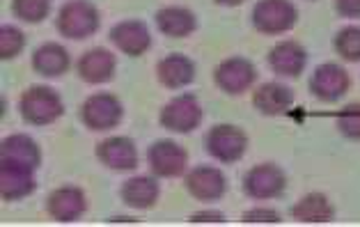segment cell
<instances>
[{"label": "cell", "mask_w": 360, "mask_h": 227, "mask_svg": "<svg viewBox=\"0 0 360 227\" xmlns=\"http://www.w3.org/2000/svg\"><path fill=\"white\" fill-rule=\"evenodd\" d=\"M21 117L32 127H49L63 117L65 103L60 94L49 85H32L19 99Z\"/></svg>", "instance_id": "obj_1"}, {"label": "cell", "mask_w": 360, "mask_h": 227, "mask_svg": "<svg viewBox=\"0 0 360 227\" xmlns=\"http://www.w3.org/2000/svg\"><path fill=\"white\" fill-rule=\"evenodd\" d=\"M99 10L87 0H69L58 12L56 30L67 39H87L99 30Z\"/></svg>", "instance_id": "obj_2"}, {"label": "cell", "mask_w": 360, "mask_h": 227, "mask_svg": "<svg viewBox=\"0 0 360 227\" xmlns=\"http://www.w3.org/2000/svg\"><path fill=\"white\" fill-rule=\"evenodd\" d=\"M296 21L298 12L292 0H259L252 7V25L262 34H285Z\"/></svg>", "instance_id": "obj_3"}, {"label": "cell", "mask_w": 360, "mask_h": 227, "mask_svg": "<svg viewBox=\"0 0 360 227\" xmlns=\"http://www.w3.org/2000/svg\"><path fill=\"white\" fill-rule=\"evenodd\" d=\"M124 117V106L110 92H96L87 97L81 106V119L90 131H108L115 129Z\"/></svg>", "instance_id": "obj_4"}, {"label": "cell", "mask_w": 360, "mask_h": 227, "mask_svg": "<svg viewBox=\"0 0 360 227\" xmlns=\"http://www.w3.org/2000/svg\"><path fill=\"white\" fill-rule=\"evenodd\" d=\"M207 152L221 163H236L248 150V136L234 124H216L205 138Z\"/></svg>", "instance_id": "obj_5"}, {"label": "cell", "mask_w": 360, "mask_h": 227, "mask_svg": "<svg viewBox=\"0 0 360 227\" xmlns=\"http://www.w3.org/2000/svg\"><path fill=\"white\" fill-rule=\"evenodd\" d=\"M287 186L285 172L278 168L276 163H259L245 172L243 177V190L250 200L264 202V200H274L283 195Z\"/></svg>", "instance_id": "obj_6"}, {"label": "cell", "mask_w": 360, "mask_h": 227, "mask_svg": "<svg viewBox=\"0 0 360 227\" xmlns=\"http://www.w3.org/2000/svg\"><path fill=\"white\" fill-rule=\"evenodd\" d=\"M205 110H202L198 97L193 94H179V97L170 99L161 110V124L174 131V134H191L202 124Z\"/></svg>", "instance_id": "obj_7"}, {"label": "cell", "mask_w": 360, "mask_h": 227, "mask_svg": "<svg viewBox=\"0 0 360 227\" xmlns=\"http://www.w3.org/2000/svg\"><path fill=\"white\" fill-rule=\"evenodd\" d=\"M147 163L156 177L174 179L186 172L188 154L179 143H174V141H156L147 150Z\"/></svg>", "instance_id": "obj_8"}, {"label": "cell", "mask_w": 360, "mask_h": 227, "mask_svg": "<svg viewBox=\"0 0 360 227\" xmlns=\"http://www.w3.org/2000/svg\"><path fill=\"white\" fill-rule=\"evenodd\" d=\"M216 85L221 87L225 94H243L248 92L252 83L257 81V69L245 58H227L214 72Z\"/></svg>", "instance_id": "obj_9"}, {"label": "cell", "mask_w": 360, "mask_h": 227, "mask_svg": "<svg viewBox=\"0 0 360 227\" xmlns=\"http://www.w3.org/2000/svg\"><path fill=\"white\" fill-rule=\"evenodd\" d=\"M349 87H351V78L347 74V69L335 63L319 65L310 78V92L326 103L342 99L349 92Z\"/></svg>", "instance_id": "obj_10"}, {"label": "cell", "mask_w": 360, "mask_h": 227, "mask_svg": "<svg viewBox=\"0 0 360 227\" xmlns=\"http://www.w3.org/2000/svg\"><path fill=\"white\" fill-rule=\"evenodd\" d=\"M186 190L200 202H216L225 195L227 179L214 165H195L186 172Z\"/></svg>", "instance_id": "obj_11"}, {"label": "cell", "mask_w": 360, "mask_h": 227, "mask_svg": "<svg viewBox=\"0 0 360 227\" xmlns=\"http://www.w3.org/2000/svg\"><path fill=\"white\" fill-rule=\"evenodd\" d=\"M108 39L115 44V48L127 53L131 58H138L149 51L152 46V32H149L147 23L138 19H127L120 21L110 28Z\"/></svg>", "instance_id": "obj_12"}, {"label": "cell", "mask_w": 360, "mask_h": 227, "mask_svg": "<svg viewBox=\"0 0 360 227\" xmlns=\"http://www.w3.org/2000/svg\"><path fill=\"white\" fill-rule=\"evenodd\" d=\"M34 168L16 161H0V195L7 202L28 197L34 190Z\"/></svg>", "instance_id": "obj_13"}, {"label": "cell", "mask_w": 360, "mask_h": 227, "mask_svg": "<svg viewBox=\"0 0 360 227\" xmlns=\"http://www.w3.org/2000/svg\"><path fill=\"white\" fill-rule=\"evenodd\" d=\"M96 159L110 170H136L138 168V150L136 143L127 136H112L101 141L96 147Z\"/></svg>", "instance_id": "obj_14"}, {"label": "cell", "mask_w": 360, "mask_h": 227, "mask_svg": "<svg viewBox=\"0 0 360 227\" xmlns=\"http://www.w3.org/2000/svg\"><path fill=\"white\" fill-rule=\"evenodd\" d=\"M46 209L53 221L58 223H74L78 221L85 209H87V197L81 188L76 186H63L56 188L46 200Z\"/></svg>", "instance_id": "obj_15"}, {"label": "cell", "mask_w": 360, "mask_h": 227, "mask_svg": "<svg viewBox=\"0 0 360 227\" xmlns=\"http://www.w3.org/2000/svg\"><path fill=\"white\" fill-rule=\"evenodd\" d=\"M115 67H117V60L115 56L110 53L108 48H90L78 58L76 63V72L78 76L83 78L85 83L90 85H101V83H108L112 74H115Z\"/></svg>", "instance_id": "obj_16"}, {"label": "cell", "mask_w": 360, "mask_h": 227, "mask_svg": "<svg viewBox=\"0 0 360 227\" xmlns=\"http://www.w3.org/2000/svg\"><path fill=\"white\" fill-rule=\"evenodd\" d=\"M307 65V53L305 48L294 39L278 41L269 53V67L274 69V74L296 78L303 74V69Z\"/></svg>", "instance_id": "obj_17"}, {"label": "cell", "mask_w": 360, "mask_h": 227, "mask_svg": "<svg viewBox=\"0 0 360 227\" xmlns=\"http://www.w3.org/2000/svg\"><path fill=\"white\" fill-rule=\"evenodd\" d=\"M156 76H159L161 85L168 87V90H181V87L191 85L193 78H195V65L184 53H170L159 60Z\"/></svg>", "instance_id": "obj_18"}, {"label": "cell", "mask_w": 360, "mask_h": 227, "mask_svg": "<svg viewBox=\"0 0 360 227\" xmlns=\"http://www.w3.org/2000/svg\"><path fill=\"white\" fill-rule=\"evenodd\" d=\"M72 67V58L69 51L58 41H46L32 53V69L46 78H58L69 72Z\"/></svg>", "instance_id": "obj_19"}, {"label": "cell", "mask_w": 360, "mask_h": 227, "mask_svg": "<svg viewBox=\"0 0 360 227\" xmlns=\"http://www.w3.org/2000/svg\"><path fill=\"white\" fill-rule=\"evenodd\" d=\"M252 103L262 115H283L294 106V92L283 83H262L252 94Z\"/></svg>", "instance_id": "obj_20"}, {"label": "cell", "mask_w": 360, "mask_h": 227, "mask_svg": "<svg viewBox=\"0 0 360 227\" xmlns=\"http://www.w3.org/2000/svg\"><path fill=\"white\" fill-rule=\"evenodd\" d=\"M156 28H159L165 37L181 39V37H188V34L195 32L198 19L191 10H186V7L168 5L156 12Z\"/></svg>", "instance_id": "obj_21"}, {"label": "cell", "mask_w": 360, "mask_h": 227, "mask_svg": "<svg viewBox=\"0 0 360 227\" xmlns=\"http://www.w3.org/2000/svg\"><path fill=\"white\" fill-rule=\"evenodd\" d=\"M122 200L131 207V209H152L156 205V200L161 195V188L156 184L154 177H145V174H138V177H131L122 184L120 190Z\"/></svg>", "instance_id": "obj_22"}, {"label": "cell", "mask_w": 360, "mask_h": 227, "mask_svg": "<svg viewBox=\"0 0 360 227\" xmlns=\"http://www.w3.org/2000/svg\"><path fill=\"white\" fill-rule=\"evenodd\" d=\"M0 161H16L25 163L37 170L41 165V152L39 145L25 134H12L7 136L3 145H0Z\"/></svg>", "instance_id": "obj_23"}, {"label": "cell", "mask_w": 360, "mask_h": 227, "mask_svg": "<svg viewBox=\"0 0 360 227\" xmlns=\"http://www.w3.org/2000/svg\"><path fill=\"white\" fill-rule=\"evenodd\" d=\"M292 216L298 223H328L335 216V209L323 193H307L292 207Z\"/></svg>", "instance_id": "obj_24"}, {"label": "cell", "mask_w": 360, "mask_h": 227, "mask_svg": "<svg viewBox=\"0 0 360 227\" xmlns=\"http://www.w3.org/2000/svg\"><path fill=\"white\" fill-rule=\"evenodd\" d=\"M335 53L349 63H360V25H347L335 34Z\"/></svg>", "instance_id": "obj_25"}, {"label": "cell", "mask_w": 360, "mask_h": 227, "mask_svg": "<svg viewBox=\"0 0 360 227\" xmlns=\"http://www.w3.org/2000/svg\"><path fill=\"white\" fill-rule=\"evenodd\" d=\"M12 12L25 23H41L51 14V0H12Z\"/></svg>", "instance_id": "obj_26"}, {"label": "cell", "mask_w": 360, "mask_h": 227, "mask_svg": "<svg viewBox=\"0 0 360 227\" xmlns=\"http://www.w3.org/2000/svg\"><path fill=\"white\" fill-rule=\"evenodd\" d=\"M23 46H25V34L16 25H3L0 28V58L12 60L21 53Z\"/></svg>", "instance_id": "obj_27"}, {"label": "cell", "mask_w": 360, "mask_h": 227, "mask_svg": "<svg viewBox=\"0 0 360 227\" xmlns=\"http://www.w3.org/2000/svg\"><path fill=\"white\" fill-rule=\"evenodd\" d=\"M338 129L351 141H360V103H351L338 112Z\"/></svg>", "instance_id": "obj_28"}, {"label": "cell", "mask_w": 360, "mask_h": 227, "mask_svg": "<svg viewBox=\"0 0 360 227\" xmlns=\"http://www.w3.org/2000/svg\"><path fill=\"white\" fill-rule=\"evenodd\" d=\"M283 218L271 207H252L243 214V223H280Z\"/></svg>", "instance_id": "obj_29"}, {"label": "cell", "mask_w": 360, "mask_h": 227, "mask_svg": "<svg viewBox=\"0 0 360 227\" xmlns=\"http://www.w3.org/2000/svg\"><path fill=\"white\" fill-rule=\"evenodd\" d=\"M335 12L345 19H360V0H335Z\"/></svg>", "instance_id": "obj_30"}, {"label": "cell", "mask_w": 360, "mask_h": 227, "mask_svg": "<svg viewBox=\"0 0 360 227\" xmlns=\"http://www.w3.org/2000/svg\"><path fill=\"white\" fill-rule=\"evenodd\" d=\"M191 223H225V214L218 209H202L191 216Z\"/></svg>", "instance_id": "obj_31"}, {"label": "cell", "mask_w": 360, "mask_h": 227, "mask_svg": "<svg viewBox=\"0 0 360 227\" xmlns=\"http://www.w3.org/2000/svg\"><path fill=\"white\" fill-rule=\"evenodd\" d=\"M108 223H138V218H134V216H110Z\"/></svg>", "instance_id": "obj_32"}, {"label": "cell", "mask_w": 360, "mask_h": 227, "mask_svg": "<svg viewBox=\"0 0 360 227\" xmlns=\"http://www.w3.org/2000/svg\"><path fill=\"white\" fill-rule=\"evenodd\" d=\"M218 5H225V7H236V5H241L243 0H216Z\"/></svg>", "instance_id": "obj_33"}]
</instances>
